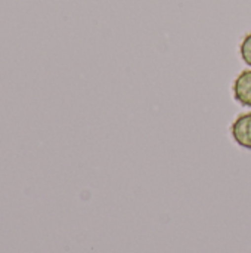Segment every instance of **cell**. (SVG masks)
I'll return each mask as SVG.
<instances>
[{
  "instance_id": "obj_1",
  "label": "cell",
  "mask_w": 251,
  "mask_h": 253,
  "mask_svg": "<svg viewBox=\"0 0 251 253\" xmlns=\"http://www.w3.org/2000/svg\"><path fill=\"white\" fill-rule=\"evenodd\" d=\"M231 135L240 147L251 150V113H244L234 120Z\"/></svg>"
},
{
  "instance_id": "obj_2",
  "label": "cell",
  "mask_w": 251,
  "mask_h": 253,
  "mask_svg": "<svg viewBox=\"0 0 251 253\" xmlns=\"http://www.w3.org/2000/svg\"><path fill=\"white\" fill-rule=\"evenodd\" d=\"M234 98L244 107H251V68L241 71L232 83Z\"/></svg>"
},
{
  "instance_id": "obj_3",
  "label": "cell",
  "mask_w": 251,
  "mask_h": 253,
  "mask_svg": "<svg viewBox=\"0 0 251 253\" xmlns=\"http://www.w3.org/2000/svg\"><path fill=\"white\" fill-rule=\"evenodd\" d=\"M240 53L243 61L251 67V33L246 34L241 44H240Z\"/></svg>"
}]
</instances>
